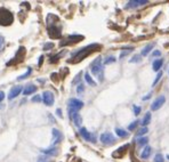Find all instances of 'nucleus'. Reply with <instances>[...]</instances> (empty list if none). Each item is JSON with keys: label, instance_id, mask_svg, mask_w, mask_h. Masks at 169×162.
Segmentation results:
<instances>
[{"label": "nucleus", "instance_id": "1", "mask_svg": "<svg viewBox=\"0 0 169 162\" xmlns=\"http://www.w3.org/2000/svg\"><path fill=\"white\" fill-rule=\"evenodd\" d=\"M100 48H101V45L98 44H91L89 46H87V47H84V48H81L80 50L75 51V54L72 55V59H69V63H73V64L79 63L82 59L86 58L87 56H89L91 53L98 50Z\"/></svg>", "mask_w": 169, "mask_h": 162}, {"label": "nucleus", "instance_id": "2", "mask_svg": "<svg viewBox=\"0 0 169 162\" xmlns=\"http://www.w3.org/2000/svg\"><path fill=\"white\" fill-rule=\"evenodd\" d=\"M47 32L48 35L53 39H58L62 35V26L60 24V20L57 16L54 15V21H51L47 17Z\"/></svg>", "mask_w": 169, "mask_h": 162}, {"label": "nucleus", "instance_id": "3", "mask_svg": "<svg viewBox=\"0 0 169 162\" xmlns=\"http://www.w3.org/2000/svg\"><path fill=\"white\" fill-rule=\"evenodd\" d=\"M90 71L91 73L96 75L101 82L104 80L103 78V68H102V57H96L90 64Z\"/></svg>", "mask_w": 169, "mask_h": 162}, {"label": "nucleus", "instance_id": "4", "mask_svg": "<svg viewBox=\"0 0 169 162\" xmlns=\"http://www.w3.org/2000/svg\"><path fill=\"white\" fill-rule=\"evenodd\" d=\"M13 22H14V16L12 14V12L7 8L1 7L0 8V25L8 26L13 24Z\"/></svg>", "mask_w": 169, "mask_h": 162}, {"label": "nucleus", "instance_id": "5", "mask_svg": "<svg viewBox=\"0 0 169 162\" xmlns=\"http://www.w3.org/2000/svg\"><path fill=\"white\" fill-rule=\"evenodd\" d=\"M68 106H69V110H71V111H75V112H78L79 110L82 108L84 103H82L81 101H79V99H77V98H71L69 102H68Z\"/></svg>", "mask_w": 169, "mask_h": 162}, {"label": "nucleus", "instance_id": "6", "mask_svg": "<svg viewBox=\"0 0 169 162\" xmlns=\"http://www.w3.org/2000/svg\"><path fill=\"white\" fill-rule=\"evenodd\" d=\"M81 40H84V35H69L65 41H61V46H66V45H72L77 44Z\"/></svg>", "mask_w": 169, "mask_h": 162}, {"label": "nucleus", "instance_id": "7", "mask_svg": "<svg viewBox=\"0 0 169 162\" xmlns=\"http://www.w3.org/2000/svg\"><path fill=\"white\" fill-rule=\"evenodd\" d=\"M100 141L103 143L104 145H112V144H114L115 143V138L111 133H104L101 135Z\"/></svg>", "mask_w": 169, "mask_h": 162}, {"label": "nucleus", "instance_id": "8", "mask_svg": "<svg viewBox=\"0 0 169 162\" xmlns=\"http://www.w3.org/2000/svg\"><path fill=\"white\" fill-rule=\"evenodd\" d=\"M25 53H26V50H25L24 47H20V48H18V51H17V54H16V56L14 57V59H13L12 62H8L7 65H12V64H15L16 62L23 61V58H24V56H25Z\"/></svg>", "mask_w": 169, "mask_h": 162}, {"label": "nucleus", "instance_id": "9", "mask_svg": "<svg viewBox=\"0 0 169 162\" xmlns=\"http://www.w3.org/2000/svg\"><path fill=\"white\" fill-rule=\"evenodd\" d=\"M164 102H166V97L161 95V96H159L158 98L154 101L153 103L151 104V110H152V111H157V110H159V108L164 104Z\"/></svg>", "mask_w": 169, "mask_h": 162}, {"label": "nucleus", "instance_id": "10", "mask_svg": "<svg viewBox=\"0 0 169 162\" xmlns=\"http://www.w3.org/2000/svg\"><path fill=\"white\" fill-rule=\"evenodd\" d=\"M42 99H44V103L48 106H51L54 104V94L51 91H44L42 94Z\"/></svg>", "mask_w": 169, "mask_h": 162}, {"label": "nucleus", "instance_id": "11", "mask_svg": "<svg viewBox=\"0 0 169 162\" xmlns=\"http://www.w3.org/2000/svg\"><path fill=\"white\" fill-rule=\"evenodd\" d=\"M69 113H70V117L73 120V122H75V126H77V127H80L81 123H82V118H81V115H80L78 112L71 111V110H69Z\"/></svg>", "mask_w": 169, "mask_h": 162}, {"label": "nucleus", "instance_id": "12", "mask_svg": "<svg viewBox=\"0 0 169 162\" xmlns=\"http://www.w3.org/2000/svg\"><path fill=\"white\" fill-rule=\"evenodd\" d=\"M22 90H23V87L22 86H15V87H13V88L10 89L9 91V95H8V99H14L16 98L21 93H22Z\"/></svg>", "mask_w": 169, "mask_h": 162}, {"label": "nucleus", "instance_id": "13", "mask_svg": "<svg viewBox=\"0 0 169 162\" xmlns=\"http://www.w3.org/2000/svg\"><path fill=\"white\" fill-rule=\"evenodd\" d=\"M149 1L147 0H131V1H128L127 4V8H136V7H139V6L146 5Z\"/></svg>", "mask_w": 169, "mask_h": 162}, {"label": "nucleus", "instance_id": "14", "mask_svg": "<svg viewBox=\"0 0 169 162\" xmlns=\"http://www.w3.org/2000/svg\"><path fill=\"white\" fill-rule=\"evenodd\" d=\"M63 139V135L61 133L60 130H57V129H53V144L56 145V144H58Z\"/></svg>", "mask_w": 169, "mask_h": 162}, {"label": "nucleus", "instance_id": "15", "mask_svg": "<svg viewBox=\"0 0 169 162\" xmlns=\"http://www.w3.org/2000/svg\"><path fill=\"white\" fill-rule=\"evenodd\" d=\"M80 135L82 136L84 139L86 141H88V142H95L94 141V137L91 136V134L86 129V128H80Z\"/></svg>", "mask_w": 169, "mask_h": 162}, {"label": "nucleus", "instance_id": "16", "mask_svg": "<svg viewBox=\"0 0 169 162\" xmlns=\"http://www.w3.org/2000/svg\"><path fill=\"white\" fill-rule=\"evenodd\" d=\"M128 147H129V144H126V145H124V146L119 147L114 153H113V154H112V155H113V157H121L124 154V153H126V151H127V148H128Z\"/></svg>", "mask_w": 169, "mask_h": 162}, {"label": "nucleus", "instance_id": "17", "mask_svg": "<svg viewBox=\"0 0 169 162\" xmlns=\"http://www.w3.org/2000/svg\"><path fill=\"white\" fill-rule=\"evenodd\" d=\"M37 91V86H33V84H29L26 86L24 89H23V95L28 96V95H31Z\"/></svg>", "mask_w": 169, "mask_h": 162}, {"label": "nucleus", "instance_id": "18", "mask_svg": "<svg viewBox=\"0 0 169 162\" xmlns=\"http://www.w3.org/2000/svg\"><path fill=\"white\" fill-rule=\"evenodd\" d=\"M154 45H155V44H154V42H152V44H149L147 46H145L144 49L142 50V54H141V56H146V55L149 54L151 50L153 49Z\"/></svg>", "mask_w": 169, "mask_h": 162}, {"label": "nucleus", "instance_id": "19", "mask_svg": "<svg viewBox=\"0 0 169 162\" xmlns=\"http://www.w3.org/2000/svg\"><path fill=\"white\" fill-rule=\"evenodd\" d=\"M41 152L45 153L46 155H55V154H57V148L49 147V148H46V150H41Z\"/></svg>", "mask_w": 169, "mask_h": 162}, {"label": "nucleus", "instance_id": "20", "mask_svg": "<svg viewBox=\"0 0 169 162\" xmlns=\"http://www.w3.org/2000/svg\"><path fill=\"white\" fill-rule=\"evenodd\" d=\"M151 152H152V148L150 147V146H146V147L143 150L142 154H141V157H142V159H147V157L151 155Z\"/></svg>", "mask_w": 169, "mask_h": 162}, {"label": "nucleus", "instance_id": "21", "mask_svg": "<svg viewBox=\"0 0 169 162\" xmlns=\"http://www.w3.org/2000/svg\"><path fill=\"white\" fill-rule=\"evenodd\" d=\"M162 64H164V61H162L161 58H160V59H155V61L153 62V65H152V66H153V70H154V71H159L160 68L162 66Z\"/></svg>", "mask_w": 169, "mask_h": 162}, {"label": "nucleus", "instance_id": "22", "mask_svg": "<svg viewBox=\"0 0 169 162\" xmlns=\"http://www.w3.org/2000/svg\"><path fill=\"white\" fill-rule=\"evenodd\" d=\"M150 122H151V113L147 112L146 114H145V117H144V119H143V121H142V126H143V127H146V126H147Z\"/></svg>", "mask_w": 169, "mask_h": 162}, {"label": "nucleus", "instance_id": "23", "mask_svg": "<svg viewBox=\"0 0 169 162\" xmlns=\"http://www.w3.org/2000/svg\"><path fill=\"white\" fill-rule=\"evenodd\" d=\"M85 79H86L87 84H90L91 87H95V86H96V82H95L94 80H93V78L90 77V74H89V73H86V74H85Z\"/></svg>", "mask_w": 169, "mask_h": 162}, {"label": "nucleus", "instance_id": "24", "mask_svg": "<svg viewBox=\"0 0 169 162\" xmlns=\"http://www.w3.org/2000/svg\"><path fill=\"white\" fill-rule=\"evenodd\" d=\"M115 134L119 136V137H127L128 136V133L124 130V129H121V128H117L115 129Z\"/></svg>", "mask_w": 169, "mask_h": 162}, {"label": "nucleus", "instance_id": "25", "mask_svg": "<svg viewBox=\"0 0 169 162\" xmlns=\"http://www.w3.org/2000/svg\"><path fill=\"white\" fill-rule=\"evenodd\" d=\"M31 72H32V70L29 69L28 71H26V72H25L24 74H23V75H21V77H18V78H17V81H22V80H24V79H26V78H28V77H29V75L31 74Z\"/></svg>", "mask_w": 169, "mask_h": 162}, {"label": "nucleus", "instance_id": "26", "mask_svg": "<svg viewBox=\"0 0 169 162\" xmlns=\"http://www.w3.org/2000/svg\"><path fill=\"white\" fill-rule=\"evenodd\" d=\"M141 57H142L141 55H135L133 58L129 59V62H130V63H139V62L142 61V58H141Z\"/></svg>", "mask_w": 169, "mask_h": 162}, {"label": "nucleus", "instance_id": "27", "mask_svg": "<svg viewBox=\"0 0 169 162\" xmlns=\"http://www.w3.org/2000/svg\"><path fill=\"white\" fill-rule=\"evenodd\" d=\"M147 142H149V139L146 137H141L137 139V144L138 145H145V144H147Z\"/></svg>", "mask_w": 169, "mask_h": 162}, {"label": "nucleus", "instance_id": "28", "mask_svg": "<svg viewBox=\"0 0 169 162\" xmlns=\"http://www.w3.org/2000/svg\"><path fill=\"white\" fill-rule=\"evenodd\" d=\"M115 62V57L113 56H111V57H108V58L104 61V64L105 65H108V64H111V63H114Z\"/></svg>", "mask_w": 169, "mask_h": 162}, {"label": "nucleus", "instance_id": "29", "mask_svg": "<svg viewBox=\"0 0 169 162\" xmlns=\"http://www.w3.org/2000/svg\"><path fill=\"white\" fill-rule=\"evenodd\" d=\"M147 131H149V129H147L146 127H143L142 129H141V130H139L138 133H137V136H143V135H145V134L147 133Z\"/></svg>", "mask_w": 169, "mask_h": 162}, {"label": "nucleus", "instance_id": "30", "mask_svg": "<svg viewBox=\"0 0 169 162\" xmlns=\"http://www.w3.org/2000/svg\"><path fill=\"white\" fill-rule=\"evenodd\" d=\"M154 162H164V157H162L161 154H157V155L154 157Z\"/></svg>", "mask_w": 169, "mask_h": 162}, {"label": "nucleus", "instance_id": "31", "mask_svg": "<svg viewBox=\"0 0 169 162\" xmlns=\"http://www.w3.org/2000/svg\"><path fill=\"white\" fill-rule=\"evenodd\" d=\"M54 48V44L53 42H47V44L44 46V49L45 50H50Z\"/></svg>", "mask_w": 169, "mask_h": 162}, {"label": "nucleus", "instance_id": "32", "mask_svg": "<svg viewBox=\"0 0 169 162\" xmlns=\"http://www.w3.org/2000/svg\"><path fill=\"white\" fill-rule=\"evenodd\" d=\"M37 162H50V159L48 157H40Z\"/></svg>", "mask_w": 169, "mask_h": 162}, {"label": "nucleus", "instance_id": "33", "mask_svg": "<svg viewBox=\"0 0 169 162\" xmlns=\"http://www.w3.org/2000/svg\"><path fill=\"white\" fill-rule=\"evenodd\" d=\"M131 50H133V48H130V49H128V50H124V51H121V54H120V58H124V56H127V55L129 54Z\"/></svg>", "mask_w": 169, "mask_h": 162}, {"label": "nucleus", "instance_id": "34", "mask_svg": "<svg viewBox=\"0 0 169 162\" xmlns=\"http://www.w3.org/2000/svg\"><path fill=\"white\" fill-rule=\"evenodd\" d=\"M137 124H138V121H134V122L131 123V124H129V126H128V130H134L135 128L137 127Z\"/></svg>", "mask_w": 169, "mask_h": 162}, {"label": "nucleus", "instance_id": "35", "mask_svg": "<svg viewBox=\"0 0 169 162\" xmlns=\"http://www.w3.org/2000/svg\"><path fill=\"white\" fill-rule=\"evenodd\" d=\"M161 77H162V72L160 71L159 73L157 74V78H155V80H154V82H153V86H155V84H158V81H159L160 79H161Z\"/></svg>", "mask_w": 169, "mask_h": 162}, {"label": "nucleus", "instance_id": "36", "mask_svg": "<svg viewBox=\"0 0 169 162\" xmlns=\"http://www.w3.org/2000/svg\"><path fill=\"white\" fill-rule=\"evenodd\" d=\"M31 101H32L33 103H39V102H41V96L37 95V96H35V97H32Z\"/></svg>", "mask_w": 169, "mask_h": 162}, {"label": "nucleus", "instance_id": "37", "mask_svg": "<svg viewBox=\"0 0 169 162\" xmlns=\"http://www.w3.org/2000/svg\"><path fill=\"white\" fill-rule=\"evenodd\" d=\"M84 90H85L84 84H80L79 86H78V88H77V93H78V94H81V93H84Z\"/></svg>", "mask_w": 169, "mask_h": 162}, {"label": "nucleus", "instance_id": "38", "mask_svg": "<svg viewBox=\"0 0 169 162\" xmlns=\"http://www.w3.org/2000/svg\"><path fill=\"white\" fill-rule=\"evenodd\" d=\"M4 45H5V39H4V37H2V35H0V49H2Z\"/></svg>", "mask_w": 169, "mask_h": 162}, {"label": "nucleus", "instance_id": "39", "mask_svg": "<svg viewBox=\"0 0 169 162\" xmlns=\"http://www.w3.org/2000/svg\"><path fill=\"white\" fill-rule=\"evenodd\" d=\"M134 113L135 115H138L139 113H141V107L139 106H134Z\"/></svg>", "mask_w": 169, "mask_h": 162}, {"label": "nucleus", "instance_id": "40", "mask_svg": "<svg viewBox=\"0 0 169 162\" xmlns=\"http://www.w3.org/2000/svg\"><path fill=\"white\" fill-rule=\"evenodd\" d=\"M4 98H5V94H4V91H0V102H2Z\"/></svg>", "mask_w": 169, "mask_h": 162}, {"label": "nucleus", "instance_id": "41", "mask_svg": "<svg viewBox=\"0 0 169 162\" xmlns=\"http://www.w3.org/2000/svg\"><path fill=\"white\" fill-rule=\"evenodd\" d=\"M161 55V53H160L159 50H154L153 54H152V56H160Z\"/></svg>", "mask_w": 169, "mask_h": 162}, {"label": "nucleus", "instance_id": "42", "mask_svg": "<svg viewBox=\"0 0 169 162\" xmlns=\"http://www.w3.org/2000/svg\"><path fill=\"white\" fill-rule=\"evenodd\" d=\"M80 75H81V73H79L78 75H77V78H75V80H73V84H77V82L79 81V80H80Z\"/></svg>", "mask_w": 169, "mask_h": 162}, {"label": "nucleus", "instance_id": "43", "mask_svg": "<svg viewBox=\"0 0 169 162\" xmlns=\"http://www.w3.org/2000/svg\"><path fill=\"white\" fill-rule=\"evenodd\" d=\"M56 113H57V115H58L60 118H62V111H61V108H57V111H56Z\"/></svg>", "mask_w": 169, "mask_h": 162}, {"label": "nucleus", "instance_id": "44", "mask_svg": "<svg viewBox=\"0 0 169 162\" xmlns=\"http://www.w3.org/2000/svg\"><path fill=\"white\" fill-rule=\"evenodd\" d=\"M42 61H44V56H40V59H39V66H41V64H42Z\"/></svg>", "mask_w": 169, "mask_h": 162}, {"label": "nucleus", "instance_id": "45", "mask_svg": "<svg viewBox=\"0 0 169 162\" xmlns=\"http://www.w3.org/2000/svg\"><path fill=\"white\" fill-rule=\"evenodd\" d=\"M150 97H151V94H149L147 96H145V97H143V99H144V101H145V99H149Z\"/></svg>", "mask_w": 169, "mask_h": 162}, {"label": "nucleus", "instance_id": "46", "mask_svg": "<svg viewBox=\"0 0 169 162\" xmlns=\"http://www.w3.org/2000/svg\"><path fill=\"white\" fill-rule=\"evenodd\" d=\"M167 159H168V160H169V154H168V155H167Z\"/></svg>", "mask_w": 169, "mask_h": 162}]
</instances>
